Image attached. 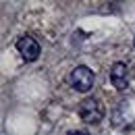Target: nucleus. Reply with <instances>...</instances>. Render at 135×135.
<instances>
[{"label":"nucleus","instance_id":"39448f33","mask_svg":"<svg viewBox=\"0 0 135 135\" xmlns=\"http://www.w3.org/2000/svg\"><path fill=\"white\" fill-rule=\"evenodd\" d=\"M69 135H87V133H83V131H71Z\"/></svg>","mask_w":135,"mask_h":135},{"label":"nucleus","instance_id":"f03ea898","mask_svg":"<svg viewBox=\"0 0 135 135\" xmlns=\"http://www.w3.org/2000/svg\"><path fill=\"white\" fill-rule=\"evenodd\" d=\"M79 117L83 118L85 123H100L104 118V106L96 98H87L79 106Z\"/></svg>","mask_w":135,"mask_h":135},{"label":"nucleus","instance_id":"423d86ee","mask_svg":"<svg viewBox=\"0 0 135 135\" xmlns=\"http://www.w3.org/2000/svg\"><path fill=\"white\" fill-rule=\"evenodd\" d=\"M133 44H135V40H133Z\"/></svg>","mask_w":135,"mask_h":135},{"label":"nucleus","instance_id":"7ed1b4c3","mask_svg":"<svg viewBox=\"0 0 135 135\" xmlns=\"http://www.w3.org/2000/svg\"><path fill=\"white\" fill-rule=\"evenodd\" d=\"M17 50L23 56V60H27V62H33V60L40 58V44L35 42V37H31V35H21L19 37Z\"/></svg>","mask_w":135,"mask_h":135},{"label":"nucleus","instance_id":"f257e3e1","mask_svg":"<svg viewBox=\"0 0 135 135\" xmlns=\"http://www.w3.org/2000/svg\"><path fill=\"white\" fill-rule=\"evenodd\" d=\"M94 81H96V75H94V71L89 67H75L71 71V75H69V85L75 89V91H79V94H85V91H89L91 87H94Z\"/></svg>","mask_w":135,"mask_h":135},{"label":"nucleus","instance_id":"20e7f679","mask_svg":"<svg viewBox=\"0 0 135 135\" xmlns=\"http://www.w3.org/2000/svg\"><path fill=\"white\" fill-rule=\"evenodd\" d=\"M110 83L114 85V89L123 91L129 87V69L125 62H114L110 69Z\"/></svg>","mask_w":135,"mask_h":135}]
</instances>
